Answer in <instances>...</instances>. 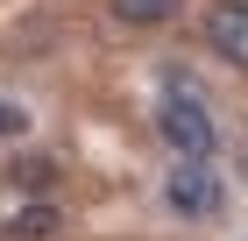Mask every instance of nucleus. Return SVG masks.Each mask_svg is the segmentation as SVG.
Segmentation results:
<instances>
[{
    "mask_svg": "<svg viewBox=\"0 0 248 241\" xmlns=\"http://www.w3.org/2000/svg\"><path fill=\"white\" fill-rule=\"evenodd\" d=\"M199 29H206V50L220 57V64L248 71V0H213Z\"/></svg>",
    "mask_w": 248,
    "mask_h": 241,
    "instance_id": "obj_3",
    "label": "nucleus"
},
{
    "mask_svg": "<svg viewBox=\"0 0 248 241\" xmlns=\"http://www.w3.org/2000/svg\"><path fill=\"white\" fill-rule=\"evenodd\" d=\"M7 234H15V241H57V234H64V213H57L50 199H29V206L7 213Z\"/></svg>",
    "mask_w": 248,
    "mask_h": 241,
    "instance_id": "obj_4",
    "label": "nucleus"
},
{
    "mask_svg": "<svg viewBox=\"0 0 248 241\" xmlns=\"http://www.w3.org/2000/svg\"><path fill=\"white\" fill-rule=\"evenodd\" d=\"M241 177H248V142H241Z\"/></svg>",
    "mask_w": 248,
    "mask_h": 241,
    "instance_id": "obj_7",
    "label": "nucleus"
},
{
    "mask_svg": "<svg viewBox=\"0 0 248 241\" xmlns=\"http://www.w3.org/2000/svg\"><path fill=\"white\" fill-rule=\"evenodd\" d=\"M21 135H29V107L0 93V142H21Z\"/></svg>",
    "mask_w": 248,
    "mask_h": 241,
    "instance_id": "obj_6",
    "label": "nucleus"
},
{
    "mask_svg": "<svg viewBox=\"0 0 248 241\" xmlns=\"http://www.w3.org/2000/svg\"><path fill=\"white\" fill-rule=\"evenodd\" d=\"M177 7H185V0H107V15H114L121 29H163Z\"/></svg>",
    "mask_w": 248,
    "mask_h": 241,
    "instance_id": "obj_5",
    "label": "nucleus"
},
{
    "mask_svg": "<svg viewBox=\"0 0 248 241\" xmlns=\"http://www.w3.org/2000/svg\"><path fill=\"white\" fill-rule=\"evenodd\" d=\"M156 142L170 149V156H220V113L199 85L170 78L163 93H156Z\"/></svg>",
    "mask_w": 248,
    "mask_h": 241,
    "instance_id": "obj_1",
    "label": "nucleus"
},
{
    "mask_svg": "<svg viewBox=\"0 0 248 241\" xmlns=\"http://www.w3.org/2000/svg\"><path fill=\"white\" fill-rule=\"evenodd\" d=\"M156 199H163V213H170V220L206 227V220H220V213H227L234 185L220 177V163H213V156H170V170H163Z\"/></svg>",
    "mask_w": 248,
    "mask_h": 241,
    "instance_id": "obj_2",
    "label": "nucleus"
}]
</instances>
